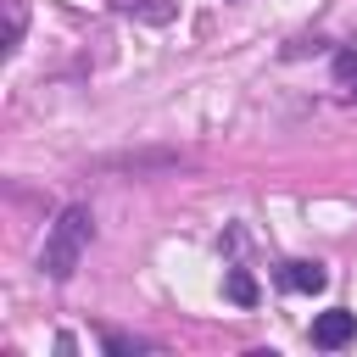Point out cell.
<instances>
[{
    "label": "cell",
    "instance_id": "cell-1",
    "mask_svg": "<svg viewBox=\"0 0 357 357\" xmlns=\"http://www.w3.org/2000/svg\"><path fill=\"white\" fill-rule=\"evenodd\" d=\"M89 229H95L89 206H67V212L56 218L45 251H39V268H45L50 279H73V268H78V257H84V245H89Z\"/></svg>",
    "mask_w": 357,
    "mask_h": 357
},
{
    "label": "cell",
    "instance_id": "cell-4",
    "mask_svg": "<svg viewBox=\"0 0 357 357\" xmlns=\"http://www.w3.org/2000/svg\"><path fill=\"white\" fill-rule=\"evenodd\" d=\"M223 290H229V301H234V307H257V296H262V290H257V279H251L245 268H229V273H223Z\"/></svg>",
    "mask_w": 357,
    "mask_h": 357
},
{
    "label": "cell",
    "instance_id": "cell-3",
    "mask_svg": "<svg viewBox=\"0 0 357 357\" xmlns=\"http://www.w3.org/2000/svg\"><path fill=\"white\" fill-rule=\"evenodd\" d=\"M279 284L284 290H301V296H318L329 284V273H324V262H284L279 268Z\"/></svg>",
    "mask_w": 357,
    "mask_h": 357
},
{
    "label": "cell",
    "instance_id": "cell-2",
    "mask_svg": "<svg viewBox=\"0 0 357 357\" xmlns=\"http://www.w3.org/2000/svg\"><path fill=\"white\" fill-rule=\"evenodd\" d=\"M351 335H357V312H346V307H329V312L312 318V346L318 351H340Z\"/></svg>",
    "mask_w": 357,
    "mask_h": 357
},
{
    "label": "cell",
    "instance_id": "cell-5",
    "mask_svg": "<svg viewBox=\"0 0 357 357\" xmlns=\"http://www.w3.org/2000/svg\"><path fill=\"white\" fill-rule=\"evenodd\" d=\"M335 84L346 95H357V50H335Z\"/></svg>",
    "mask_w": 357,
    "mask_h": 357
}]
</instances>
